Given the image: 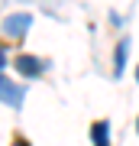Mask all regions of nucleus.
Masks as SVG:
<instances>
[{"instance_id":"1","label":"nucleus","mask_w":139,"mask_h":146,"mask_svg":"<svg viewBox=\"0 0 139 146\" xmlns=\"http://www.w3.org/2000/svg\"><path fill=\"white\" fill-rule=\"evenodd\" d=\"M32 26V16L29 13H16V16H7V23H3V33L10 39H23V33Z\"/></svg>"},{"instance_id":"2","label":"nucleus","mask_w":139,"mask_h":146,"mask_svg":"<svg viewBox=\"0 0 139 146\" xmlns=\"http://www.w3.org/2000/svg\"><path fill=\"white\" fill-rule=\"evenodd\" d=\"M16 72L26 75V78H39L45 72V62L36 58V55H16Z\"/></svg>"},{"instance_id":"3","label":"nucleus","mask_w":139,"mask_h":146,"mask_svg":"<svg viewBox=\"0 0 139 146\" xmlns=\"http://www.w3.org/2000/svg\"><path fill=\"white\" fill-rule=\"evenodd\" d=\"M3 101H7L10 107H16V110H20V104H23V88L13 84L10 78H3Z\"/></svg>"},{"instance_id":"4","label":"nucleus","mask_w":139,"mask_h":146,"mask_svg":"<svg viewBox=\"0 0 139 146\" xmlns=\"http://www.w3.org/2000/svg\"><path fill=\"white\" fill-rule=\"evenodd\" d=\"M107 136H110V123H107V120H100V123L91 127V140L97 146H107Z\"/></svg>"},{"instance_id":"5","label":"nucleus","mask_w":139,"mask_h":146,"mask_svg":"<svg viewBox=\"0 0 139 146\" xmlns=\"http://www.w3.org/2000/svg\"><path fill=\"white\" fill-rule=\"evenodd\" d=\"M126 52H129V39H123V42H120V49H117V78H120V75H123V68H126Z\"/></svg>"},{"instance_id":"6","label":"nucleus","mask_w":139,"mask_h":146,"mask_svg":"<svg viewBox=\"0 0 139 146\" xmlns=\"http://www.w3.org/2000/svg\"><path fill=\"white\" fill-rule=\"evenodd\" d=\"M136 81H139V68H136Z\"/></svg>"},{"instance_id":"7","label":"nucleus","mask_w":139,"mask_h":146,"mask_svg":"<svg viewBox=\"0 0 139 146\" xmlns=\"http://www.w3.org/2000/svg\"><path fill=\"white\" fill-rule=\"evenodd\" d=\"M136 130H139V120H136Z\"/></svg>"}]
</instances>
